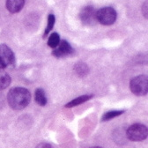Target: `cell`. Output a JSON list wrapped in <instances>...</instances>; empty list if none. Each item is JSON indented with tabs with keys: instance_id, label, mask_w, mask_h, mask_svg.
<instances>
[{
	"instance_id": "1",
	"label": "cell",
	"mask_w": 148,
	"mask_h": 148,
	"mask_svg": "<svg viewBox=\"0 0 148 148\" xmlns=\"http://www.w3.org/2000/svg\"><path fill=\"white\" fill-rule=\"evenodd\" d=\"M7 101L12 108L15 110H21L29 104L31 101V95L29 91L24 87H14L9 91Z\"/></svg>"
},
{
	"instance_id": "2",
	"label": "cell",
	"mask_w": 148,
	"mask_h": 148,
	"mask_svg": "<svg viewBox=\"0 0 148 148\" xmlns=\"http://www.w3.org/2000/svg\"><path fill=\"white\" fill-rule=\"evenodd\" d=\"M148 130L145 124L135 123L130 126L126 132V137L132 141H143L147 138Z\"/></svg>"
},
{
	"instance_id": "3",
	"label": "cell",
	"mask_w": 148,
	"mask_h": 148,
	"mask_svg": "<svg viewBox=\"0 0 148 148\" xmlns=\"http://www.w3.org/2000/svg\"><path fill=\"white\" fill-rule=\"evenodd\" d=\"M130 88L134 95L143 96L147 94L148 91V79L145 75H139L131 80Z\"/></svg>"
},
{
	"instance_id": "4",
	"label": "cell",
	"mask_w": 148,
	"mask_h": 148,
	"mask_svg": "<svg viewBox=\"0 0 148 148\" xmlns=\"http://www.w3.org/2000/svg\"><path fill=\"white\" fill-rule=\"evenodd\" d=\"M97 21L104 26H109L115 23L116 20V12L112 7H103L96 12Z\"/></svg>"
},
{
	"instance_id": "5",
	"label": "cell",
	"mask_w": 148,
	"mask_h": 148,
	"mask_svg": "<svg viewBox=\"0 0 148 148\" xmlns=\"http://www.w3.org/2000/svg\"><path fill=\"white\" fill-rule=\"evenodd\" d=\"M97 11L92 6H86L84 7L79 14L80 20L82 23L86 26H95L97 21V17H96Z\"/></svg>"
},
{
	"instance_id": "6",
	"label": "cell",
	"mask_w": 148,
	"mask_h": 148,
	"mask_svg": "<svg viewBox=\"0 0 148 148\" xmlns=\"http://www.w3.org/2000/svg\"><path fill=\"white\" fill-rule=\"evenodd\" d=\"M0 58L3 59V61L5 63V64L8 65H13L15 63V57L12 50L5 44L0 45Z\"/></svg>"
},
{
	"instance_id": "7",
	"label": "cell",
	"mask_w": 148,
	"mask_h": 148,
	"mask_svg": "<svg viewBox=\"0 0 148 148\" xmlns=\"http://www.w3.org/2000/svg\"><path fill=\"white\" fill-rule=\"evenodd\" d=\"M72 52L73 49L71 46L69 44V42L67 41H62L59 43V45L53 50L52 54L56 58H63L65 57V56L72 54Z\"/></svg>"
},
{
	"instance_id": "8",
	"label": "cell",
	"mask_w": 148,
	"mask_h": 148,
	"mask_svg": "<svg viewBox=\"0 0 148 148\" xmlns=\"http://www.w3.org/2000/svg\"><path fill=\"white\" fill-rule=\"evenodd\" d=\"M24 0H8L6 1V8L12 13H16L20 12L24 6Z\"/></svg>"
},
{
	"instance_id": "9",
	"label": "cell",
	"mask_w": 148,
	"mask_h": 148,
	"mask_svg": "<svg viewBox=\"0 0 148 148\" xmlns=\"http://www.w3.org/2000/svg\"><path fill=\"white\" fill-rule=\"evenodd\" d=\"M74 71H75L77 75L79 77H86L89 71V68L85 63L79 62L74 66Z\"/></svg>"
},
{
	"instance_id": "10",
	"label": "cell",
	"mask_w": 148,
	"mask_h": 148,
	"mask_svg": "<svg viewBox=\"0 0 148 148\" xmlns=\"http://www.w3.org/2000/svg\"><path fill=\"white\" fill-rule=\"evenodd\" d=\"M34 99L35 101L38 103L41 106H45L47 103V98H46V95L43 91V89L42 88H38L35 90L34 92Z\"/></svg>"
},
{
	"instance_id": "11",
	"label": "cell",
	"mask_w": 148,
	"mask_h": 148,
	"mask_svg": "<svg viewBox=\"0 0 148 148\" xmlns=\"http://www.w3.org/2000/svg\"><path fill=\"white\" fill-rule=\"evenodd\" d=\"M11 83V77L10 75L4 71L0 70V89H5Z\"/></svg>"
},
{
	"instance_id": "12",
	"label": "cell",
	"mask_w": 148,
	"mask_h": 148,
	"mask_svg": "<svg viewBox=\"0 0 148 148\" xmlns=\"http://www.w3.org/2000/svg\"><path fill=\"white\" fill-rule=\"evenodd\" d=\"M92 97V95H82V96H79L76 99L72 100L71 101H70L69 103H67L65 105V108H71V107H75L77 105H79L81 103H84L85 101L90 100L91 98Z\"/></svg>"
},
{
	"instance_id": "13",
	"label": "cell",
	"mask_w": 148,
	"mask_h": 148,
	"mask_svg": "<svg viewBox=\"0 0 148 148\" xmlns=\"http://www.w3.org/2000/svg\"><path fill=\"white\" fill-rule=\"evenodd\" d=\"M60 43V36L58 33H53L49 36L48 41V46H49L52 49H56Z\"/></svg>"
},
{
	"instance_id": "14",
	"label": "cell",
	"mask_w": 148,
	"mask_h": 148,
	"mask_svg": "<svg viewBox=\"0 0 148 148\" xmlns=\"http://www.w3.org/2000/svg\"><path fill=\"white\" fill-rule=\"evenodd\" d=\"M123 113V111H119V110H113V111H108V112L105 113L101 118V121H109L111 119H113Z\"/></svg>"
},
{
	"instance_id": "15",
	"label": "cell",
	"mask_w": 148,
	"mask_h": 148,
	"mask_svg": "<svg viewBox=\"0 0 148 148\" xmlns=\"http://www.w3.org/2000/svg\"><path fill=\"white\" fill-rule=\"evenodd\" d=\"M55 21H56V18L53 14H49L48 16V25H47V27H46V30H45V33H44V37L47 36L49 34V33L51 31V29L53 28L54 25H55Z\"/></svg>"
},
{
	"instance_id": "16",
	"label": "cell",
	"mask_w": 148,
	"mask_h": 148,
	"mask_svg": "<svg viewBox=\"0 0 148 148\" xmlns=\"http://www.w3.org/2000/svg\"><path fill=\"white\" fill-rule=\"evenodd\" d=\"M35 148H54V147L49 143H41V144H39L38 145H37Z\"/></svg>"
},
{
	"instance_id": "17",
	"label": "cell",
	"mask_w": 148,
	"mask_h": 148,
	"mask_svg": "<svg viewBox=\"0 0 148 148\" xmlns=\"http://www.w3.org/2000/svg\"><path fill=\"white\" fill-rule=\"evenodd\" d=\"M142 12H143V14L145 15V17L147 18V13H148V6H147V2H145V4L143 5L142 6Z\"/></svg>"
},
{
	"instance_id": "18",
	"label": "cell",
	"mask_w": 148,
	"mask_h": 148,
	"mask_svg": "<svg viewBox=\"0 0 148 148\" xmlns=\"http://www.w3.org/2000/svg\"><path fill=\"white\" fill-rule=\"evenodd\" d=\"M7 67V65L5 64V63L3 61V59L1 58H0V70H4V69H5Z\"/></svg>"
},
{
	"instance_id": "19",
	"label": "cell",
	"mask_w": 148,
	"mask_h": 148,
	"mask_svg": "<svg viewBox=\"0 0 148 148\" xmlns=\"http://www.w3.org/2000/svg\"><path fill=\"white\" fill-rule=\"evenodd\" d=\"M91 148H101V147H100V146H95V147H91Z\"/></svg>"
}]
</instances>
